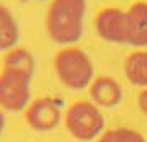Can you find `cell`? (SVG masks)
I'll use <instances>...</instances> for the list:
<instances>
[{"label":"cell","instance_id":"cell-1","mask_svg":"<svg viewBox=\"0 0 147 142\" xmlns=\"http://www.w3.org/2000/svg\"><path fill=\"white\" fill-rule=\"evenodd\" d=\"M86 0H51L45 17L50 40L69 46L81 40L84 32Z\"/></svg>","mask_w":147,"mask_h":142},{"label":"cell","instance_id":"cell-2","mask_svg":"<svg viewBox=\"0 0 147 142\" xmlns=\"http://www.w3.org/2000/svg\"><path fill=\"white\" fill-rule=\"evenodd\" d=\"M56 76L66 88L80 91L89 86L94 79V66L84 50L69 45L55 55Z\"/></svg>","mask_w":147,"mask_h":142},{"label":"cell","instance_id":"cell-3","mask_svg":"<svg viewBox=\"0 0 147 142\" xmlns=\"http://www.w3.org/2000/svg\"><path fill=\"white\" fill-rule=\"evenodd\" d=\"M104 124L106 121L101 109L91 101L73 102L65 114V126L68 132L83 142L99 137L104 131Z\"/></svg>","mask_w":147,"mask_h":142},{"label":"cell","instance_id":"cell-4","mask_svg":"<svg viewBox=\"0 0 147 142\" xmlns=\"http://www.w3.org/2000/svg\"><path fill=\"white\" fill-rule=\"evenodd\" d=\"M30 76L2 69L0 71V108L8 112H20L30 104Z\"/></svg>","mask_w":147,"mask_h":142},{"label":"cell","instance_id":"cell-5","mask_svg":"<svg viewBox=\"0 0 147 142\" xmlns=\"http://www.w3.org/2000/svg\"><path fill=\"white\" fill-rule=\"evenodd\" d=\"M25 119L28 126L38 132L53 131L63 119L61 101L55 98H38L27 106Z\"/></svg>","mask_w":147,"mask_h":142},{"label":"cell","instance_id":"cell-6","mask_svg":"<svg viewBox=\"0 0 147 142\" xmlns=\"http://www.w3.org/2000/svg\"><path fill=\"white\" fill-rule=\"evenodd\" d=\"M94 28L101 40L109 43H127L126 10L117 7H104L94 17Z\"/></svg>","mask_w":147,"mask_h":142},{"label":"cell","instance_id":"cell-7","mask_svg":"<svg viewBox=\"0 0 147 142\" xmlns=\"http://www.w3.org/2000/svg\"><path fill=\"white\" fill-rule=\"evenodd\" d=\"M89 96L91 102L98 108L113 109L122 101V86L113 76H98L89 84Z\"/></svg>","mask_w":147,"mask_h":142},{"label":"cell","instance_id":"cell-8","mask_svg":"<svg viewBox=\"0 0 147 142\" xmlns=\"http://www.w3.org/2000/svg\"><path fill=\"white\" fill-rule=\"evenodd\" d=\"M127 43L136 48L147 46V2L137 0L126 10Z\"/></svg>","mask_w":147,"mask_h":142},{"label":"cell","instance_id":"cell-9","mask_svg":"<svg viewBox=\"0 0 147 142\" xmlns=\"http://www.w3.org/2000/svg\"><path fill=\"white\" fill-rule=\"evenodd\" d=\"M124 75L127 81L139 86L147 88V51L146 50H137L131 53L124 61Z\"/></svg>","mask_w":147,"mask_h":142},{"label":"cell","instance_id":"cell-10","mask_svg":"<svg viewBox=\"0 0 147 142\" xmlns=\"http://www.w3.org/2000/svg\"><path fill=\"white\" fill-rule=\"evenodd\" d=\"M3 68L2 69H10V71H17L22 75L33 76L35 73V58L32 51H28L27 48L15 46L8 50L5 56H3Z\"/></svg>","mask_w":147,"mask_h":142},{"label":"cell","instance_id":"cell-11","mask_svg":"<svg viewBox=\"0 0 147 142\" xmlns=\"http://www.w3.org/2000/svg\"><path fill=\"white\" fill-rule=\"evenodd\" d=\"M18 38L20 30L13 13L3 3H0V51H8L15 48Z\"/></svg>","mask_w":147,"mask_h":142},{"label":"cell","instance_id":"cell-12","mask_svg":"<svg viewBox=\"0 0 147 142\" xmlns=\"http://www.w3.org/2000/svg\"><path fill=\"white\" fill-rule=\"evenodd\" d=\"M98 142H147L144 135L129 127H119L106 131L104 134L99 135Z\"/></svg>","mask_w":147,"mask_h":142},{"label":"cell","instance_id":"cell-13","mask_svg":"<svg viewBox=\"0 0 147 142\" xmlns=\"http://www.w3.org/2000/svg\"><path fill=\"white\" fill-rule=\"evenodd\" d=\"M137 106H139L140 112L147 116V88H144L137 96Z\"/></svg>","mask_w":147,"mask_h":142},{"label":"cell","instance_id":"cell-14","mask_svg":"<svg viewBox=\"0 0 147 142\" xmlns=\"http://www.w3.org/2000/svg\"><path fill=\"white\" fill-rule=\"evenodd\" d=\"M3 127H5V116H3V111L0 109V135L3 132Z\"/></svg>","mask_w":147,"mask_h":142},{"label":"cell","instance_id":"cell-15","mask_svg":"<svg viewBox=\"0 0 147 142\" xmlns=\"http://www.w3.org/2000/svg\"><path fill=\"white\" fill-rule=\"evenodd\" d=\"M40 2H51V0H40Z\"/></svg>","mask_w":147,"mask_h":142}]
</instances>
